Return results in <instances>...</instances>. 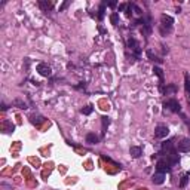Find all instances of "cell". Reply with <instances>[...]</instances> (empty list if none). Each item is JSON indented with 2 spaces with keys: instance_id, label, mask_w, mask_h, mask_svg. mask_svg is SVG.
Listing matches in <instances>:
<instances>
[{
  "instance_id": "4fadbf2b",
  "label": "cell",
  "mask_w": 190,
  "mask_h": 190,
  "mask_svg": "<svg viewBox=\"0 0 190 190\" xmlns=\"http://www.w3.org/2000/svg\"><path fill=\"white\" fill-rule=\"evenodd\" d=\"M172 146H174V141H172V140H169V141L164 143V149H165V150H168V152H171Z\"/></svg>"
},
{
  "instance_id": "5bb4252c",
  "label": "cell",
  "mask_w": 190,
  "mask_h": 190,
  "mask_svg": "<svg viewBox=\"0 0 190 190\" xmlns=\"http://www.w3.org/2000/svg\"><path fill=\"white\" fill-rule=\"evenodd\" d=\"M184 79H186V83H184V85H186V91H187V94L190 95V76L189 74H186Z\"/></svg>"
},
{
  "instance_id": "3957f363",
  "label": "cell",
  "mask_w": 190,
  "mask_h": 190,
  "mask_svg": "<svg viewBox=\"0 0 190 190\" xmlns=\"http://www.w3.org/2000/svg\"><path fill=\"white\" fill-rule=\"evenodd\" d=\"M156 169H158V172L165 174V172H168V171L171 169V162H169V161H167V159H162V161H159V162H158Z\"/></svg>"
},
{
  "instance_id": "52a82bcc",
  "label": "cell",
  "mask_w": 190,
  "mask_h": 190,
  "mask_svg": "<svg viewBox=\"0 0 190 190\" xmlns=\"http://www.w3.org/2000/svg\"><path fill=\"white\" fill-rule=\"evenodd\" d=\"M129 153H131V156H132V158H140V156L143 155V150H141V147L134 146V147H131V149H129Z\"/></svg>"
},
{
  "instance_id": "2e32d148",
  "label": "cell",
  "mask_w": 190,
  "mask_h": 190,
  "mask_svg": "<svg viewBox=\"0 0 190 190\" xmlns=\"http://www.w3.org/2000/svg\"><path fill=\"white\" fill-rule=\"evenodd\" d=\"M109 123H110V120H109V117H103V134L106 132V128L109 126Z\"/></svg>"
},
{
  "instance_id": "8fae6325",
  "label": "cell",
  "mask_w": 190,
  "mask_h": 190,
  "mask_svg": "<svg viewBox=\"0 0 190 190\" xmlns=\"http://www.w3.org/2000/svg\"><path fill=\"white\" fill-rule=\"evenodd\" d=\"M39 6H40L43 10H49V9H52V3H51V1H43V0H40V1H39Z\"/></svg>"
},
{
  "instance_id": "7c38bea8",
  "label": "cell",
  "mask_w": 190,
  "mask_h": 190,
  "mask_svg": "<svg viewBox=\"0 0 190 190\" xmlns=\"http://www.w3.org/2000/svg\"><path fill=\"white\" fill-rule=\"evenodd\" d=\"M189 177H190V172H186V174L181 177V181H180V187H181V189L186 187V184H187V181H189Z\"/></svg>"
},
{
  "instance_id": "7402d4cb",
  "label": "cell",
  "mask_w": 190,
  "mask_h": 190,
  "mask_svg": "<svg viewBox=\"0 0 190 190\" xmlns=\"http://www.w3.org/2000/svg\"><path fill=\"white\" fill-rule=\"evenodd\" d=\"M67 4H68V3H67V1H65V3H64V4H62V6H61V7H59V10H62V9H64V7H65V6H67Z\"/></svg>"
},
{
  "instance_id": "44dd1931",
  "label": "cell",
  "mask_w": 190,
  "mask_h": 190,
  "mask_svg": "<svg viewBox=\"0 0 190 190\" xmlns=\"http://www.w3.org/2000/svg\"><path fill=\"white\" fill-rule=\"evenodd\" d=\"M147 55H149V58H150V59H153V61H155V59H158V58H156V56H155V55H153V52H152V51H150V49H149V51H147Z\"/></svg>"
},
{
  "instance_id": "6da1fadb",
  "label": "cell",
  "mask_w": 190,
  "mask_h": 190,
  "mask_svg": "<svg viewBox=\"0 0 190 190\" xmlns=\"http://www.w3.org/2000/svg\"><path fill=\"white\" fill-rule=\"evenodd\" d=\"M169 134V129L167 125H158L155 129V138H165Z\"/></svg>"
},
{
  "instance_id": "277c9868",
  "label": "cell",
  "mask_w": 190,
  "mask_h": 190,
  "mask_svg": "<svg viewBox=\"0 0 190 190\" xmlns=\"http://www.w3.org/2000/svg\"><path fill=\"white\" fill-rule=\"evenodd\" d=\"M37 71H39V74H40V76H45V77L51 76V73H52L51 67H49L48 64H45V62L37 64Z\"/></svg>"
},
{
  "instance_id": "d6986e66",
  "label": "cell",
  "mask_w": 190,
  "mask_h": 190,
  "mask_svg": "<svg viewBox=\"0 0 190 190\" xmlns=\"http://www.w3.org/2000/svg\"><path fill=\"white\" fill-rule=\"evenodd\" d=\"M131 7H132V9L135 10V13H138V15H141V13H143V12H141V9H140V7H137V6H135L134 3L131 4Z\"/></svg>"
},
{
  "instance_id": "ac0fdd59",
  "label": "cell",
  "mask_w": 190,
  "mask_h": 190,
  "mask_svg": "<svg viewBox=\"0 0 190 190\" xmlns=\"http://www.w3.org/2000/svg\"><path fill=\"white\" fill-rule=\"evenodd\" d=\"M153 71H155V73H156V74L159 76V79H161V80L164 79V74H162V70H161L159 67H155V70H153Z\"/></svg>"
},
{
  "instance_id": "5b68a950",
  "label": "cell",
  "mask_w": 190,
  "mask_h": 190,
  "mask_svg": "<svg viewBox=\"0 0 190 190\" xmlns=\"http://www.w3.org/2000/svg\"><path fill=\"white\" fill-rule=\"evenodd\" d=\"M164 106H165L167 109H169L171 112H175V113H178V112L181 110V107H180L178 101H177V100H174V98H172V100H168Z\"/></svg>"
},
{
  "instance_id": "9c48e42d",
  "label": "cell",
  "mask_w": 190,
  "mask_h": 190,
  "mask_svg": "<svg viewBox=\"0 0 190 190\" xmlns=\"http://www.w3.org/2000/svg\"><path fill=\"white\" fill-rule=\"evenodd\" d=\"M128 46H129V48H131V49H132L135 54H140V48H138V43H137V42H135L132 37L128 40Z\"/></svg>"
},
{
  "instance_id": "7a4b0ae2",
  "label": "cell",
  "mask_w": 190,
  "mask_h": 190,
  "mask_svg": "<svg viewBox=\"0 0 190 190\" xmlns=\"http://www.w3.org/2000/svg\"><path fill=\"white\" fill-rule=\"evenodd\" d=\"M161 24H162V28H165L167 27V31L169 33L171 31V28H172V24H174V19L169 16V15H162L161 16Z\"/></svg>"
},
{
  "instance_id": "ba28073f",
  "label": "cell",
  "mask_w": 190,
  "mask_h": 190,
  "mask_svg": "<svg viewBox=\"0 0 190 190\" xmlns=\"http://www.w3.org/2000/svg\"><path fill=\"white\" fill-rule=\"evenodd\" d=\"M164 180H165V175H164L162 172H158V174H155V175L152 177V181H153L155 184H162Z\"/></svg>"
},
{
  "instance_id": "e0dca14e",
  "label": "cell",
  "mask_w": 190,
  "mask_h": 190,
  "mask_svg": "<svg viewBox=\"0 0 190 190\" xmlns=\"http://www.w3.org/2000/svg\"><path fill=\"white\" fill-rule=\"evenodd\" d=\"M112 22H113V24H114V25H116V24H117V22H119V15H117V13H116V12H114V13H113V15H112Z\"/></svg>"
},
{
  "instance_id": "30bf717a",
  "label": "cell",
  "mask_w": 190,
  "mask_h": 190,
  "mask_svg": "<svg viewBox=\"0 0 190 190\" xmlns=\"http://www.w3.org/2000/svg\"><path fill=\"white\" fill-rule=\"evenodd\" d=\"M86 143H89V144H97V143H98V137H97L95 134H88V135H86Z\"/></svg>"
},
{
  "instance_id": "9a60e30c",
  "label": "cell",
  "mask_w": 190,
  "mask_h": 190,
  "mask_svg": "<svg viewBox=\"0 0 190 190\" xmlns=\"http://www.w3.org/2000/svg\"><path fill=\"white\" fill-rule=\"evenodd\" d=\"M92 110H94V109H92V106H86V107H83V109H82V113H83V114H91V113H92Z\"/></svg>"
},
{
  "instance_id": "ffe728a7",
  "label": "cell",
  "mask_w": 190,
  "mask_h": 190,
  "mask_svg": "<svg viewBox=\"0 0 190 190\" xmlns=\"http://www.w3.org/2000/svg\"><path fill=\"white\" fill-rule=\"evenodd\" d=\"M165 92L168 94V92H171V94H174L175 92V86H168L167 89H165Z\"/></svg>"
},
{
  "instance_id": "8992f818",
  "label": "cell",
  "mask_w": 190,
  "mask_h": 190,
  "mask_svg": "<svg viewBox=\"0 0 190 190\" xmlns=\"http://www.w3.org/2000/svg\"><path fill=\"white\" fill-rule=\"evenodd\" d=\"M177 149H178V152H181V153H187V152H190V140L189 138H183V140L178 143Z\"/></svg>"
}]
</instances>
